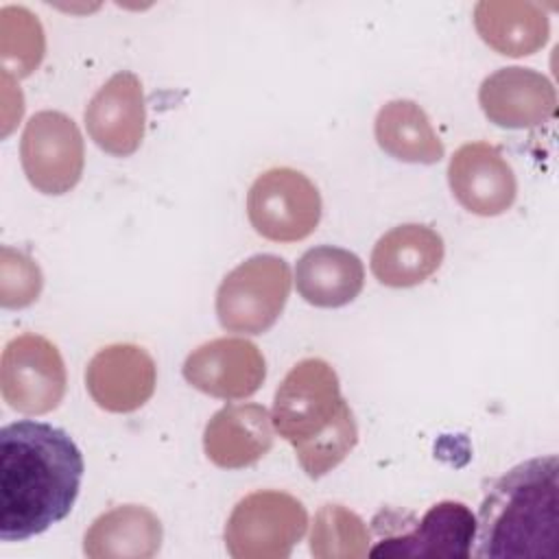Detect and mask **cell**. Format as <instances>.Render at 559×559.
Here are the masks:
<instances>
[{"label": "cell", "instance_id": "1", "mask_svg": "<svg viewBox=\"0 0 559 559\" xmlns=\"http://www.w3.org/2000/svg\"><path fill=\"white\" fill-rule=\"evenodd\" d=\"M83 480V454L50 424L22 419L0 430V539L24 542L61 522Z\"/></svg>", "mask_w": 559, "mask_h": 559}, {"label": "cell", "instance_id": "2", "mask_svg": "<svg viewBox=\"0 0 559 559\" xmlns=\"http://www.w3.org/2000/svg\"><path fill=\"white\" fill-rule=\"evenodd\" d=\"M476 557H555L559 542V461H524L493 480L476 515Z\"/></svg>", "mask_w": 559, "mask_h": 559}, {"label": "cell", "instance_id": "3", "mask_svg": "<svg viewBox=\"0 0 559 559\" xmlns=\"http://www.w3.org/2000/svg\"><path fill=\"white\" fill-rule=\"evenodd\" d=\"M271 421L308 478L332 472L358 443V426L338 376L321 358L299 360L275 391Z\"/></svg>", "mask_w": 559, "mask_h": 559}, {"label": "cell", "instance_id": "4", "mask_svg": "<svg viewBox=\"0 0 559 559\" xmlns=\"http://www.w3.org/2000/svg\"><path fill=\"white\" fill-rule=\"evenodd\" d=\"M290 266L260 253L231 269L216 290V314L227 332L262 334L280 319L290 295Z\"/></svg>", "mask_w": 559, "mask_h": 559}, {"label": "cell", "instance_id": "5", "mask_svg": "<svg viewBox=\"0 0 559 559\" xmlns=\"http://www.w3.org/2000/svg\"><path fill=\"white\" fill-rule=\"evenodd\" d=\"M308 526L306 507L290 493L262 489L245 496L225 524L234 559H286Z\"/></svg>", "mask_w": 559, "mask_h": 559}, {"label": "cell", "instance_id": "6", "mask_svg": "<svg viewBox=\"0 0 559 559\" xmlns=\"http://www.w3.org/2000/svg\"><path fill=\"white\" fill-rule=\"evenodd\" d=\"M247 216L251 227L273 242L308 238L321 221L317 186L295 168H271L249 188Z\"/></svg>", "mask_w": 559, "mask_h": 559}, {"label": "cell", "instance_id": "7", "mask_svg": "<svg viewBox=\"0 0 559 559\" xmlns=\"http://www.w3.org/2000/svg\"><path fill=\"white\" fill-rule=\"evenodd\" d=\"M66 365L55 343L26 332L11 338L0 358V393L17 413L44 415L66 395Z\"/></svg>", "mask_w": 559, "mask_h": 559}, {"label": "cell", "instance_id": "8", "mask_svg": "<svg viewBox=\"0 0 559 559\" xmlns=\"http://www.w3.org/2000/svg\"><path fill=\"white\" fill-rule=\"evenodd\" d=\"M20 159L35 190L52 197L70 192L85 166V144L76 122L52 109L33 114L22 133Z\"/></svg>", "mask_w": 559, "mask_h": 559}, {"label": "cell", "instance_id": "9", "mask_svg": "<svg viewBox=\"0 0 559 559\" xmlns=\"http://www.w3.org/2000/svg\"><path fill=\"white\" fill-rule=\"evenodd\" d=\"M183 378L205 395L245 400L262 386L266 362L255 343L240 336H223L188 354Z\"/></svg>", "mask_w": 559, "mask_h": 559}, {"label": "cell", "instance_id": "10", "mask_svg": "<svg viewBox=\"0 0 559 559\" xmlns=\"http://www.w3.org/2000/svg\"><path fill=\"white\" fill-rule=\"evenodd\" d=\"M157 367L153 356L133 343L98 349L85 369L92 400L109 413H133L155 393Z\"/></svg>", "mask_w": 559, "mask_h": 559}, {"label": "cell", "instance_id": "11", "mask_svg": "<svg viewBox=\"0 0 559 559\" xmlns=\"http://www.w3.org/2000/svg\"><path fill=\"white\" fill-rule=\"evenodd\" d=\"M448 183L454 199L478 216L507 212L518 194L513 168L487 142H469L454 151L448 164Z\"/></svg>", "mask_w": 559, "mask_h": 559}, {"label": "cell", "instance_id": "12", "mask_svg": "<svg viewBox=\"0 0 559 559\" xmlns=\"http://www.w3.org/2000/svg\"><path fill=\"white\" fill-rule=\"evenodd\" d=\"M146 107L140 79L116 72L85 107V127L94 144L116 157L133 155L144 138Z\"/></svg>", "mask_w": 559, "mask_h": 559}, {"label": "cell", "instance_id": "13", "mask_svg": "<svg viewBox=\"0 0 559 559\" xmlns=\"http://www.w3.org/2000/svg\"><path fill=\"white\" fill-rule=\"evenodd\" d=\"M478 103L496 127L533 129L555 116L557 94L542 72L511 66L496 70L480 83Z\"/></svg>", "mask_w": 559, "mask_h": 559}, {"label": "cell", "instance_id": "14", "mask_svg": "<svg viewBox=\"0 0 559 559\" xmlns=\"http://www.w3.org/2000/svg\"><path fill=\"white\" fill-rule=\"evenodd\" d=\"M476 539V515L459 500L432 504L408 533L382 537L371 557H448L467 559Z\"/></svg>", "mask_w": 559, "mask_h": 559}, {"label": "cell", "instance_id": "15", "mask_svg": "<svg viewBox=\"0 0 559 559\" xmlns=\"http://www.w3.org/2000/svg\"><path fill=\"white\" fill-rule=\"evenodd\" d=\"M273 445V421L262 404H227L203 430L207 459L223 469L258 463Z\"/></svg>", "mask_w": 559, "mask_h": 559}, {"label": "cell", "instance_id": "16", "mask_svg": "<svg viewBox=\"0 0 559 559\" xmlns=\"http://www.w3.org/2000/svg\"><path fill=\"white\" fill-rule=\"evenodd\" d=\"M443 238L426 225L406 223L386 231L371 251V273L391 288L426 282L443 262Z\"/></svg>", "mask_w": 559, "mask_h": 559}, {"label": "cell", "instance_id": "17", "mask_svg": "<svg viewBox=\"0 0 559 559\" xmlns=\"http://www.w3.org/2000/svg\"><path fill=\"white\" fill-rule=\"evenodd\" d=\"M162 522L142 504H120L92 522L83 537L90 559H151L162 548Z\"/></svg>", "mask_w": 559, "mask_h": 559}, {"label": "cell", "instance_id": "18", "mask_svg": "<svg viewBox=\"0 0 559 559\" xmlns=\"http://www.w3.org/2000/svg\"><path fill=\"white\" fill-rule=\"evenodd\" d=\"M474 26L489 48L507 57H528L550 35L546 11L528 0H483L474 7Z\"/></svg>", "mask_w": 559, "mask_h": 559}, {"label": "cell", "instance_id": "19", "mask_svg": "<svg viewBox=\"0 0 559 559\" xmlns=\"http://www.w3.org/2000/svg\"><path fill=\"white\" fill-rule=\"evenodd\" d=\"M297 293L317 308H341L354 301L365 284L360 258L347 249L321 245L308 249L295 269Z\"/></svg>", "mask_w": 559, "mask_h": 559}, {"label": "cell", "instance_id": "20", "mask_svg": "<svg viewBox=\"0 0 559 559\" xmlns=\"http://www.w3.org/2000/svg\"><path fill=\"white\" fill-rule=\"evenodd\" d=\"M373 131L378 146L400 162L437 164L445 153L426 111L415 100L397 98L382 105Z\"/></svg>", "mask_w": 559, "mask_h": 559}, {"label": "cell", "instance_id": "21", "mask_svg": "<svg viewBox=\"0 0 559 559\" xmlns=\"http://www.w3.org/2000/svg\"><path fill=\"white\" fill-rule=\"evenodd\" d=\"M369 531L360 515L343 504H323L312 522L310 552L317 559H360L369 552Z\"/></svg>", "mask_w": 559, "mask_h": 559}, {"label": "cell", "instance_id": "22", "mask_svg": "<svg viewBox=\"0 0 559 559\" xmlns=\"http://www.w3.org/2000/svg\"><path fill=\"white\" fill-rule=\"evenodd\" d=\"M46 37L39 20L24 7L0 11V57L4 72L28 76L44 59Z\"/></svg>", "mask_w": 559, "mask_h": 559}, {"label": "cell", "instance_id": "23", "mask_svg": "<svg viewBox=\"0 0 559 559\" xmlns=\"http://www.w3.org/2000/svg\"><path fill=\"white\" fill-rule=\"evenodd\" d=\"M44 286V277L35 260L11 247H2L0 262V304L2 308L31 306Z\"/></svg>", "mask_w": 559, "mask_h": 559}]
</instances>
